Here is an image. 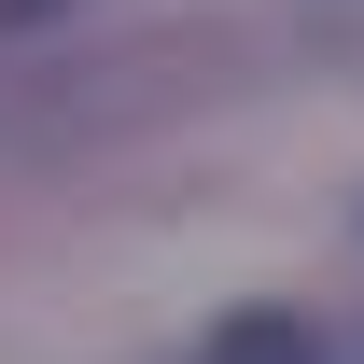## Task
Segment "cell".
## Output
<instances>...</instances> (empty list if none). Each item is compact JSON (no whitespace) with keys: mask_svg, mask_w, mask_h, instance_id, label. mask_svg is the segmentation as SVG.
<instances>
[{"mask_svg":"<svg viewBox=\"0 0 364 364\" xmlns=\"http://www.w3.org/2000/svg\"><path fill=\"white\" fill-rule=\"evenodd\" d=\"M196 364H322V336H309L294 309H238V322H210Z\"/></svg>","mask_w":364,"mask_h":364,"instance_id":"1","label":"cell"}]
</instances>
